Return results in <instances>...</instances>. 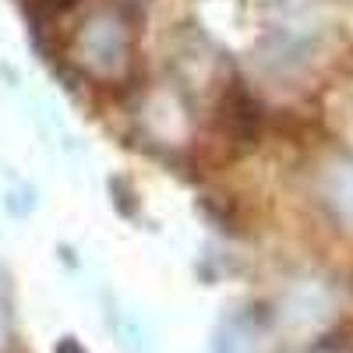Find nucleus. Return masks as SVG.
<instances>
[{"label":"nucleus","instance_id":"obj_1","mask_svg":"<svg viewBox=\"0 0 353 353\" xmlns=\"http://www.w3.org/2000/svg\"><path fill=\"white\" fill-rule=\"evenodd\" d=\"M258 121H261V117H258V103L244 92V88H233L230 99H223V128L237 141L251 145L258 138Z\"/></svg>","mask_w":353,"mask_h":353}]
</instances>
